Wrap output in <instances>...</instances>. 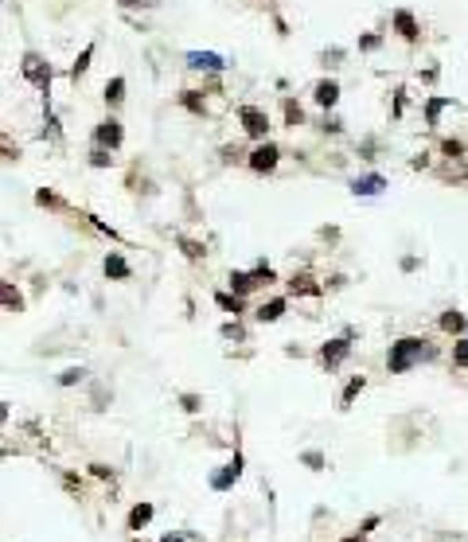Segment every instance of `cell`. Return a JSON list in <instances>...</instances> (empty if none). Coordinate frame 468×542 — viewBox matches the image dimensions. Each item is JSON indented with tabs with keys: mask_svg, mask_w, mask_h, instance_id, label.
I'll return each mask as SVG.
<instances>
[{
	"mask_svg": "<svg viewBox=\"0 0 468 542\" xmlns=\"http://www.w3.org/2000/svg\"><path fill=\"white\" fill-rule=\"evenodd\" d=\"M390 24H394V32H398L402 39H406V43H418L421 27H418V20H414V12H410V8H394Z\"/></svg>",
	"mask_w": 468,
	"mask_h": 542,
	"instance_id": "cell-8",
	"label": "cell"
},
{
	"mask_svg": "<svg viewBox=\"0 0 468 542\" xmlns=\"http://www.w3.org/2000/svg\"><path fill=\"white\" fill-rule=\"evenodd\" d=\"M363 386H367V379H363V374H355V379H351V383L344 386V398H339V410H348L351 402L359 398V390H363Z\"/></svg>",
	"mask_w": 468,
	"mask_h": 542,
	"instance_id": "cell-22",
	"label": "cell"
},
{
	"mask_svg": "<svg viewBox=\"0 0 468 542\" xmlns=\"http://www.w3.org/2000/svg\"><path fill=\"white\" fill-rule=\"evenodd\" d=\"M285 125L289 129L304 125V109H300V102H293V98H285Z\"/></svg>",
	"mask_w": 468,
	"mask_h": 542,
	"instance_id": "cell-23",
	"label": "cell"
},
{
	"mask_svg": "<svg viewBox=\"0 0 468 542\" xmlns=\"http://www.w3.org/2000/svg\"><path fill=\"white\" fill-rule=\"evenodd\" d=\"M121 141H125V129H121V121H118V117L98 121V129H94V145H98V148H109V153H118Z\"/></svg>",
	"mask_w": 468,
	"mask_h": 542,
	"instance_id": "cell-5",
	"label": "cell"
},
{
	"mask_svg": "<svg viewBox=\"0 0 468 542\" xmlns=\"http://www.w3.org/2000/svg\"><path fill=\"white\" fill-rule=\"evenodd\" d=\"M90 164H94V168H109V164H113V153L94 145V153H90Z\"/></svg>",
	"mask_w": 468,
	"mask_h": 542,
	"instance_id": "cell-30",
	"label": "cell"
},
{
	"mask_svg": "<svg viewBox=\"0 0 468 542\" xmlns=\"http://www.w3.org/2000/svg\"><path fill=\"white\" fill-rule=\"evenodd\" d=\"M180 242H183V253H188V258H203L207 253L203 246H195V242H188V238H180Z\"/></svg>",
	"mask_w": 468,
	"mask_h": 542,
	"instance_id": "cell-34",
	"label": "cell"
},
{
	"mask_svg": "<svg viewBox=\"0 0 468 542\" xmlns=\"http://www.w3.org/2000/svg\"><path fill=\"white\" fill-rule=\"evenodd\" d=\"M121 8H144V4H148V0H118Z\"/></svg>",
	"mask_w": 468,
	"mask_h": 542,
	"instance_id": "cell-39",
	"label": "cell"
},
{
	"mask_svg": "<svg viewBox=\"0 0 468 542\" xmlns=\"http://www.w3.org/2000/svg\"><path fill=\"white\" fill-rule=\"evenodd\" d=\"M180 106L192 109L195 117H203V113H207V102L199 98V90H183V94H180Z\"/></svg>",
	"mask_w": 468,
	"mask_h": 542,
	"instance_id": "cell-21",
	"label": "cell"
},
{
	"mask_svg": "<svg viewBox=\"0 0 468 542\" xmlns=\"http://www.w3.org/2000/svg\"><path fill=\"white\" fill-rule=\"evenodd\" d=\"M90 59H94V43H86V47H82V55L74 59V67H71V82H78V78H82V74L90 71Z\"/></svg>",
	"mask_w": 468,
	"mask_h": 542,
	"instance_id": "cell-20",
	"label": "cell"
},
{
	"mask_svg": "<svg viewBox=\"0 0 468 542\" xmlns=\"http://www.w3.org/2000/svg\"><path fill=\"white\" fill-rule=\"evenodd\" d=\"M383 192H386V176H379V172H367V176L351 180V195H383Z\"/></svg>",
	"mask_w": 468,
	"mask_h": 542,
	"instance_id": "cell-10",
	"label": "cell"
},
{
	"mask_svg": "<svg viewBox=\"0 0 468 542\" xmlns=\"http://www.w3.org/2000/svg\"><path fill=\"white\" fill-rule=\"evenodd\" d=\"M188 67L192 71H227V59L215 51H188Z\"/></svg>",
	"mask_w": 468,
	"mask_h": 542,
	"instance_id": "cell-9",
	"label": "cell"
},
{
	"mask_svg": "<svg viewBox=\"0 0 468 542\" xmlns=\"http://www.w3.org/2000/svg\"><path fill=\"white\" fill-rule=\"evenodd\" d=\"M312 102L320 109H336L339 106V82L336 78H320V82L312 86Z\"/></svg>",
	"mask_w": 468,
	"mask_h": 542,
	"instance_id": "cell-7",
	"label": "cell"
},
{
	"mask_svg": "<svg viewBox=\"0 0 468 542\" xmlns=\"http://www.w3.org/2000/svg\"><path fill=\"white\" fill-rule=\"evenodd\" d=\"M379 43H383L379 36H363V39H359V51H375Z\"/></svg>",
	"mask_w": 468,
	"mask_h": 542,
	"instance_id": "cell-35",
	"label": "cell"
},
{
	"mask_svg": "<svg viewBox=\"0 0 468 542\" xmlns=\"http://www.w3.org/2000/svg\"><path fill=\"white\" fill-rule=\"evenodd\" d=\"M215 304L219 308H227V313L242 316V297H230V293H215Z\"/></svg>",
	"mask_w": 468,
	"mask_h": 542,
	"instance_id": "cell-26",
	"label": "cell"
},
{
	"mask_svg": "<svg viewBox=\"0 0 468 542\" xmlns=\"http://www.w3.org/2000/svg\"><path fill=\"white\" fill-rule=\"evenodd\" d=\"M300 460H304V464H309L312 472H320V468H324V457H320V453H304Z\"/></svg>",
	"mask_w": 468,
	"mask_h": 542,
	"instance_id": "cell-32",
	"label": "cell"
},
{
	"mask_svg": "<svg viewBox=\"0 0 468 542\" xmlns=\"http://www.w3.org/2000/svg\"><path fill=\"white\" fill-rule=\"evenodd\" d=\"M180 402H183V410L188 414H199V394H183Z\"/></svg>",
	"mask_w": 468,
	"mask_h": 542,
	"instance_id": "cell-33",
	"label": "cell"
},
{
	"mask_svg": "<svg viewBox=\"0 0 468 542\" xmlns=\"http://www.w3.org/2000/svg\"><path fill=\"white\" fill-rule=\"evenodd\" d=\"M339 542H367V534H348V539H339Z\"/></svg>",
	"mask_w": 468,
	"mask_h": 542,
	"instance_id": "cell-40",
	"label": "cell"
},
{
	"mask_svg": "<svg viewBox=\"0 0 468 542\" xmlns=\"http://www.w3.org/2000/svg\"><path fill=\"white\" fill-rule=\"evenodd\" d=\"M437 355V348H433L425 336H402L390 343V351H386V371L390 374H406L410 367H418V363L433 359Z\"/></svg>",
	"mask_w": 468,
	"mask_h": 542,
	"instance_id": "cell-1",
	"label": "cell"
},
{
	"mask_svg": "<svg viewBox=\"0 0 468 542\" xmlns=\"http://www.w3.org/2000/svg\"><path fill=\"white\" fill-rule=\"evenodd\" d=\"M285 308H289V301L285 297H274V301H265V304H258V320H262V324H274V320H281V316H285Z\"/></svg>",
	"mask_w": 468,
	"mask_h": 542,
	"instance_id": "cell-12",
	"label": "cell"
},
{
	"mask_svg": "<svg viewBox=\"0 0 468 542\" xmlns=\"http://www.w3.org/2000/svg\"><path fill=\"white\" fill-rule=\"evenodd\" d=\"M441 153H445L449 160H460V157H465V141H456V137H445V141H441Z\"/></svg>",
	"mask_w": 468,
	"mask_h": 542,
	"instance_id": "cell-27",
	"label": "cell"
},
{
	"mask_svg": "<svg viewBox=\"0 0 468 542\" xmlns=\"http://www.w3.org/2000/svg\"><path fill=\"white\" fill-rule=\"evenodd\" d=\"M250 273H254V281H258V285H274V281H277V273H274V265H269V262H258Z\"/></svg>",
	"mask_w": 468,
	"mask_h": 542,
	"instance_id": "cell-25",
	"label": "cell"
},
{
	"mask_svg": "<svg viewBox=\"0 0 468 542\" xmlns=\"http://www.w3.org/2000/svg\"><path fill=\"white\" fill-rule=\"evenodd\" d=\"M351 355V339L348 336H336V339H328L324 348H320V363H324L328 371H336L339 363Z\"/></svg>",
	"mask_w": 468,
	"mask_h": 542,
	"instance_id": "cell-6",
	"label": "cell"
},
{
	"mask_svg": "<svg viewBox=\"0 0 468 542\" xmlns=\"http://www.w3.org/2000/svg\"><path fill=\"white\" fill-rule=\"evenodd\" d=\"M4 308L8 313H24V297L12 289V281H4Z\"/></svg>",
	"mask_w": 468,
	"mask_h": 542,
	"instance_id": "cell-24",
	"label": "cell"
},
{
	"mask_svg": "<svg viewBox=\"0 0 468 542\" xmlns=\"http://www.w3.org/2000/svg\"><path fill=\"white\" fill-rule=\"evenodd\" d=\"M86 379V367H67V371L59 374V386H74V383H82Z\"/></svg>",
	"mask_w": 468,
	"mask_h": 542,
	"instance_id": "cell-28",
	"label": "cell"
},
{
	"mask_svg": "<svg viewBox=\"0 0 468 542\" xmlns=\"http://www.w3.org/2000/svg\"><path fill=\"white\" fill-rule=\"evenodd\" d=\"M379 523H383V519H379V515H371V519H363V527H359V534H371V530L379 527Z\"/></svg>",
	"mask_w": 468,
	"mask_h": 542,
	"instance_id": "cell-36",
	"label": "cell"
},
{
	"mask_svg": "<svg viewBox=\"0 0 468 542\" xmlns=\"http://www.w3.org/2000/svg\"><path fill=\"white\" fill-rule=\"evenodd\" d=\"M449 106H453V98H430V102H425V125L433 129V125L441 121V113H445Z\"/></svg>",
	"mask_w": 468,
	"mask_h": 542,
	"instance_id": "cell-19",
	"label": "cell"
},
{
	"mask_svg": "<svg viewBox=\"0 0 468 542\" xmlns=\"http://www.w3.org/2000/svg\"><path fill=\"white\" fill-rule=\"evenodd\" d=\"M246 332H242V324L234 320V324H223V339H242Z\"/></svg>",
	"mask_w": 468,
	"mask_h": 542,
	"instance_id": "cell-31",
	"label": "cell"
},
{
	"mask_svg": "<svg viewBox=\"0 0 468 542\" xmlns=\"http://www.w3.org/2000/svg\"><path fill=\"white\" fill-rule=\"evenodd\" d=\"M223 160H227V164H230V160H242V153H238V148H230V145H227V148H223Z\"/></svg>",
	"mask_w": 468,
	"mask_h": 542,
	"instance_id": "cell-37",
	"label": "cell"
},
{
	"mask_svg": "<svg viewBox=\"0 0 468 542\" xmlns=\"http://www.w3.org/2000/svg\"><path fill=\"white\" fill-rule=\"evenodd\" d=\"M106 278H113V281H129V278H133L129 262H125V258H121L118 250H113V253H106Z\"/></svg>",
	"mask_w": 468,
	"mask_h": 542,
	"instance_id": "cell-13",
	"label": "cell"
},
{
	"mask_svg": "<svg viewBox=\"0 0 468 542\" xmlns=\"http://www.w3.org/2000/svg\"><path fill=\"white\" fill-rule=\"evenodd\" d=\"M254 289H258L254 273H246V269H234V273H230V293H234V297H246V293H254Z\"/></svg>",
	"mask_w": 468,
	"mask_h": 542,
	"instance_id": "cell-15",
	"label": "cell"
},
{
	"mask_svg": "<svg viewBox=\"0 0 468 542\" xmlns=\"http://www.w3.org/2000/svg\"><path fill=\"white\" fill-rule=\"evenodd\" d=\"M277 160H281V148L274 145V141H258V145H254V153L250 157H246V164H250L254 172H274L277 168Z\"/></svg>",
	"mask_w": 468,
	"mask_h": 542,
	"instance_id": "cell-4",
	"label": "cell"
},
{
	"mask_svg": "<svg viewBox=\"0 0 468 542\" xmlns=\"http://www.w3.org/2000/svg\"><path fill=\"white\" fill-rule=\"evenodd\" d=\"M238 121L250 141H265L269 137V113L262 106H238Z\"/></svg>",
	"mask_w": 468,
	"mask_h": 542,
	"instance_id": "cell-3",
	"label": "cell"
},
{
	"mask_svg": "<svg viewBox=\"0 0 468 542\" xmlns=\"http://www.w3.org/2000/svg\"><path fill=\"white\" fill-rule=\"evenodd\" d=\"M20 71H24V78H27L32 86H36V90H39L43 98L51 94V63H43V59L36 55V51H27V55H24Z\"/></svg>",
	"mask_w": 468,
	"mask_h": 542,
	"instance_id": "cell-2",
	"label": "cell"
},
{
	"mask_svg": "<svg viewBox=\"0 0 468 542\" xmlns=\"http://www.w3.org/2000/svg\"><path fill=\"white\" fill-rule=\"evenodd\" d=\"M289 293H297V297H316L320 285H316L309 273H293V278H289Z\"/></svg>",
	"mask_w": 468,
	"mask_h": 542,
	"instance_id": "cell-16",
	"label": "cell"
},
{
	"mask_svg": "<svg viewBox=\"0 0 468 542\" xmlns=\"http://www.w3.org/2000/svg\"><path fill=\"white\" fill-rule=\"evenodd\" d=\"M153 515H156V507L153 504H137L129 511V519H125V530H141V527H148L153 523Z\"/></svg>",
	"mask_w": 468,
	"mask_h": 542,
	"instance_id": "cell-14",
	"label": "cell"
},
{
	"mask_svg": "<svg viewBox=\"0 0 468 542\" xmlns=\"http://www.w3.org/2000/svg\"><path fill=\"white\" fill-rule=\"evenodd\" d=\"M453 367H468V336L453 343Z\"/></svg>",
	"mask_w": 468,
	"mask_h": 542,
	"instance_id": "cell-29",
	"label": "cell"
},
{
	"mask_svg": "<svg viewBox=\"0 0 468 542\" xmlns=\"http://www.w3.org/2000/svg\"><path fill=\"white\" fill-rule=\"evenodd\" d=\"M238 476H242V453L234 449V460H230V464L219 472V476H211V488H215V492H227V488L238 480Z\"/></svg>",
	"mask_w": 468,
	"mask_h": 542,
	"instance_id": "cell-11",
	"label": "cell"
},
{
	"mask_svg": "<svg viewBox=\"0 0 468 542\" xmlns=\"http://www.w3.org/2000/svg\"><path fill=\"white\" fill-rule=\"evenodd\" d=\"M441 324V332H449V336H460V332H468V320H465V313H456V308H449V313L437 320Z\"/></svg>",
	"mask_w": 468,
	"mask_h": 542,
	"instance_id": "cell-17",
	"label": "cell"
},
{
	"mask_svg": "<svg viewBox=\"0 0 468 542\" xmlns=\"http://www.w3.org/2000/svg\"><path fill=\"white\" fill-rule=\"evenodd\" d=\"M102 98H106L109 109H118L121 102H125V78H121V74H113V78L106 82V94H102Z\"/></svg>",
	"mask_w": 468,
	"mask_h": 542,
	"instance_id": "cell-18",
	"label": "cell"
},
{
	"mask_svg": "<svg viewBox=\"0 0 468 542\" xmlns=\"http://www.w3.org/2000/svg\"><path fill=\"white\" fill-rule=\"evenodd\" d=\"M90 472H94L98 480H106V476H109V468H106V464H90Z\"/></svg>",
	"mask_w": 468,
	"mask_h": 542,
	"instance_id": "cell-38",
	"label": "cell"
},
{
	"mask_svg": "<svg viewBox=\"0 0 468 542\" xmlns=\"http://www.w3.org/2000/svg\"><path fill=\"white\" fill-rule=\"evenodd\" d=\"M160 542H183V534H164Z\"/></svg>",
	"mask_w": 468,
	"mask_h": 542,
	"instance_id": "cell-41",
	"label": "cell"
}]
</instances>
